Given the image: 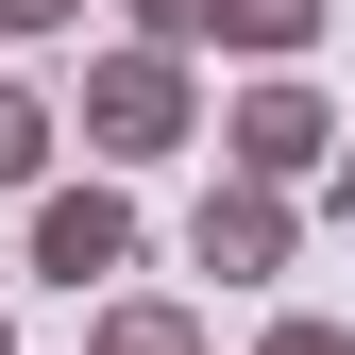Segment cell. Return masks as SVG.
<instances>
[{
    "label": "cell",
    "mask_w": 355,
    "mask_h": 355,
    "mask_svg": "<svg viewBox=\"0 0 355 355\" xmlns=\"http://www.w3.org/2000/svg\"><path fill=\"white\" fill-rule=\"evenodd\" d=\"M288 355H338V338H288Z\"/></svg>",
    "instance_id": "6da1fadb"
}]
</instances>
